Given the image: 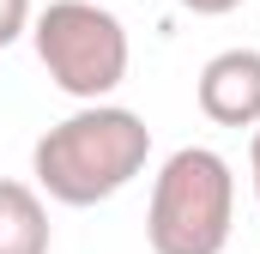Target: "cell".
Here are the masks:
<instances>
[{"mask_svg": "<svg viewBox=\"0 0 260 254\" xmlns=\"http://www.w3.org/2000/svg\"><path fill=\"white\" fill-rule=\"evenodd\" d=\"M145 157H151L145 115L103 97V103H79L30 145V176L61 206H103L133 176H145Z\"/></svg>", "mask_w": 260, "mask_h": 254, "instance_id": "cell-1", "label": "cell"}, {"mask_svg": "<svg viewBox=\"0 0 260 254\" xmlns=\"http://www.w3.org/2000/svg\"><path fill=\"white\" fill-rule=\"evenodd\" d=\"M236 224V176L212 145H182L151 176L145 242L151 254H224Z\"/></svg>", "mask_w": 260, "mask_h": 254, "instance_id": "cell-2", "label": "cell"}, {"mask_svg": "<svg viewBox=\"0 0 260 254\" xmlns=\"http://www.w3.org/2000/svg\"><path fill=\"white\" fill-rule=\"evenodd\" d=\"M30 43H37V61L55 79V91L79 97V103H103L121 91L127 79V24L97 6V0H49L37 18H30Z\"/></svg>", "mask_w": 260, "mask_h": 254, "instance_id": "cell-3", "label": "cell"}, {"mask_svg": "<svg viewBox=\"0 0 260 254\" xmlns=\"http://www.w3.org/2000/svg\"><path fill=\"white\" fill-rule=\"evenodd\" d=\"M194 97L218 127H260V49H218L200 67Z\"/></svg>", "mask_w": 260, "mask_h": 254, "instance_id": "cell-4", "label": "cell"}, {"mask_svg": "<svg viewBox=\"0 0 260 254\" xmlns=\"http://www.w3.org/2000/svg\"><path fill=\"white\" fill-rule=\"evenodd\" d=\"M49 206L30 182L0 176V254H49Z\"/></svg>", "mask_w": 260, "mask_h": 254, "instance_id": "cell-5", "label": "cell"}, {"mask_svg": "<svg viewBox=\"0 0 260 254\" xmlns=\"http://www.w3.org/2000/svg\"><path fill=\"white\" fill-rule=\"evenodd\" d=\"M30 18H37L30 0H0V49H12V43L30 30Z\"/></svg>", "mask_w": 260, "mask_h": 254, "instance_id": "cell-6", "label": "cell"}, {"mask_svg": "<svg viewBox=\"0 0 260 254\" xmlns=\"http://www.w3.org/2000/svg\"><path fill=\"white\" fill-rule=\"evenodd\" d=\"M182 6H188L194 18H224V12H236L242 0H182Z\"/></svg>", "mask_w": 260, "mask_h": 254, "instance_id": "cell-7", "label": "cell"}, {"mask_svg": "<svg viewBox=\"0 0 260 254\" xmlns=\"http://www.w3.org/2000/svg\"><path fill=\"white\" fill-rule=\"evenodd\" d=\"M248 176H254V200H260V127H254V139H248Z\"/></svg>", "mask_w": 260, "mask_h": 254, "instance_id": "cell-8", "label": "cell"}]
</instances>
